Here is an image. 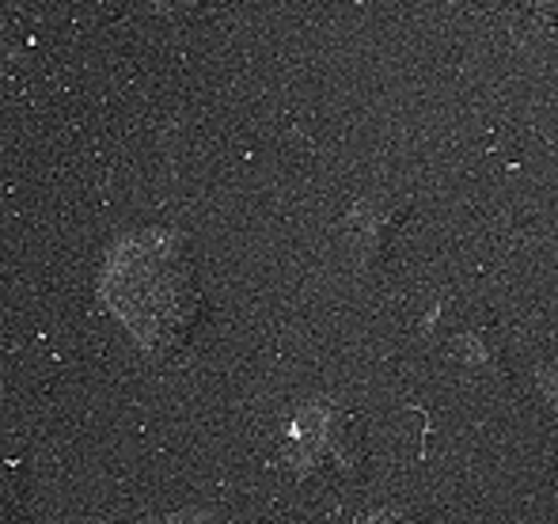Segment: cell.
<instances>
[{"mask_svg":"<svg viewBox=\"0 0 558 524\" xmlns=\"http://www.w3.org/2000/svg\"><path fill=\"white\" fill-rule=\"evenodd\" d=\"M111 312L153 357H171L194 339L206 301L183 236L163 229L133 232L111 252L104 273Z\"/></svg>","mask_w":558,"mask_h":524,"instance_id":"1","label":"cell"},{"mask_svg":"<svg viewBox=\"0 0 558 524\" xmlns=\"http://www.w3.org/2000/svg\"><path fill=\"white\" fill-rule=\"evenodd\" d=\"M411 217V206L399 198H365L353 206L350 221H345V229H350L353 236V247H357L361 259H380L384 247L391 244V236H396L399 229H403V221Z\"/></svg>","mask_w":558,"mask_h":524,"instance_id":"2","label":"cell"},{"mask_svg":"<svg viewBox=\"0 0 558 524\" xmlns=\"http://www.w3.org/2000/svg\"><path fill=\"white\" fill-rule=\"evenodd\" d=\"M15 498H20V467L0 456V524L15 510Z\"/></svg>","mask_w":558,"mask_h":524,"instance_id":"3","label":"cell"},{"mask_svg":"<svg viewBox=\"0 0 558 524\" xmlns=\"http://www.w3.org/2000/svg\"><path fill=\"white\" fill-rule=\"evenodd\" d=\"M529 8L539 15V20H547L558 27V0H529Z\"/></svg>","mask_w":558,"mask_h":524,"instance_id":"4","label":"cell"},{"mask_svg":"<svg viewBox=\"0 0 558 524\" xmlns=\"http://www.w3.org/2000/svg\"><path fill=\"white\" fill-rule=\"evenodd\" d=\"M209 517H171V521H163V524H206Z\"/></svg>","mask_w":558,"mask_h":524,"instance_id":"5","label":"cell"}]
</instances>
